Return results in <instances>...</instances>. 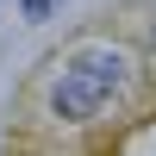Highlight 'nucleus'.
<instances>
[{"instance_id": "2", "label": "nucleus", "mask_w": 156, "mask_h": 156, "mask_svg": "<svg viewBox=\"0 0 156 156\" xmlns=\"http://www.w3.org/2000/svg\"><path fill=\"white\" fill-rule=\"evenodd\" d=\"M19 12H25V19H50V12H56V0H19Z\"/></svg>"}, {"instance_id": "1", "label": "nucleus", "mask_w": 156, "mask_h": 156, "mask_svg": "<svg viewBox=\"0 0 156 156\" xmlns=\"http://www.w3.org/2000/svg\"><path fill=\"white\" fill-rule=\"evenodd\" d=\"M119 81H125V56H112V50H87V56H75L69 69L56 75L50 106H56V119H94V112L112 100Z\"/></svg>"}, {"instance_id": "3", "label": "nucleus", "mask_w": 156, "mask_h": 156, "mask_svg": "<svg viewBox=\"0 0 156 156\" xmlns=\"http://www.w3.org/2000/svg\"><path fill=\"white\" fill-rule=\"evenodd\" d=\"M150 50H156V25H150Z\"/></svg>"}]
</instances>
